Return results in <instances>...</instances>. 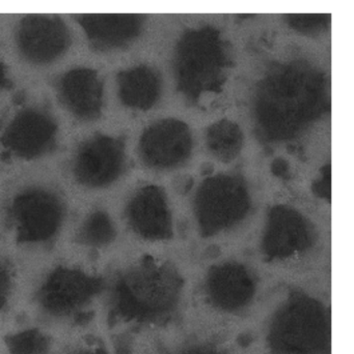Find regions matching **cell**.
Masks as SVG:
<instances>
[{
    "instance_id": "cell-1",
    "label": "cell",
    "mask_w": 354,
    "mask_h": 354,
    "mask_svg": "<svg viewBox=\"0 0 354 354\" xmlns=\"http://www.w3.org/2000/svg\"><path fill=\"white\" fill-rule=\"evenodd\" d=\"M17 41L23 55L35 64H47L62 55L70 37L62 19L56 16H28L20 22Z\"/></svg>"
},
{
    "instance_id": "cell-2",
    "label": "cell",
    "mask_w": 354,
    "mask_h": 354,
    "mask_svg": "<svg viewBox=\"0 0 354 354\" xmlns=\"http://www.w3.org/2000/svg\"><path fill=\"white\" fill-rule=\"evenodd\" d=\"M55 135V124L47 114L25 110L10 122L1 142L19 157L35 158L51 149Z\"/></svg>"
},
{
    "instance_id": "cell-3",
    "label": "cell",
    "mask_w": 354,
    "mask_h": 354,
    "mask_svg": "<svg viewBox=\"0 0 354 354\" xmlns=\"http://www.w3.org/2000/svg\"><path fill=\"white\" fill-rule=\"evenodd\" d=\"M14 214L20 236L24 239H44L57 229L62 209L57 200L45 192L23 194L15 202Z\"/></svg>"
},
{
    "instance_id": "cell-4",
    "label": "cell",
    "mask_w": 354,
    "mask_h": 354,
    "mask_svg": "<svg viewBox=\"0 0 354 354\" xmlns=\"http://www.w3.org/2000/svg\"><path fill=\"white\" fill-rule=\"evenodd\" d=\"M62 103L78 118L91 120L101 111L102 85L97 73L77 68L67 73L60 82Z\"/></svg>"
},
{
    "instance_id": "cell-5",
    "label": "cell",
    "mask_w": 354,
    "mask_h": 354,
    "mask_svg": "<svg viewBox=\"0 0 354 354\" xmlns=\"http://www.w3.org/2000/svg\"><path fill=\"white\" fill-rule=\"evenodd\" d=\"M120 163L118 145L107 137H94L79 149L75 162L76 176L85 185L108 183Z\"/></svg>"
},
{
    "instance_id": "cell-6",
    "label": "cell",
    "mask_w": 354,
    "mask_h": 354,
    "mask_svg": "<svg viewBox=\"0 0 354 354\" xmlns=\"http://www.w3.org/2000/svg\"><path fill=\"white\" fill-rule=\"evenodd\" d=\"M60 282L54 283L52 292H49V299H46L48 307L52 311L67 312L80 303V299L85 292L87 284L80 281L76 276H64Z\"/></svg>"
},
{
    "instance_id": "cell-7",
    "label": "cell",
    "mask_w": 354,
    "mask_h": 354,
    "mask_svg": "<svg viewBox=\"0 0 354 354\" xmlns=\"http://www.w3.org/2000/svg\"><path fill=\"white\" fill-rule=\"evenodd\" d=\"M12 354H47L48 342L37 330H28L8 340Z\"/></svg>"
},
{
    "instance_id": "cell-8",
    "label": "cell",
    "mask_w": 354,
    "mask_h": 354,
    "mask_svg": "<svg viewBox=\"0 0 354 354\" xmlns=\"http://www.w3.org/2000/svg\"><path fill=\"white\" fill-rule=\"evenodd\" d=\"M109 234V223L101 214H94L83 228V237L91 243L103 241Z\"/></svg>"
},
{
    "instance_id": "cell-9",
    "label": "cell",
    "mask_w": 354,
    "mask_h": 354,
    "mask_svg": "<svg viewBox=\"0 0 354 354\" xmlns=\"http://www.w3.org/2000/svg\"><path fill=\"white\" fill-rule=\"evenodd\" d=\"M6 83H8V80L6 78V73H4L3 66L0 64V88H3Z\"/></svg>"
},
{
    "instance_id": "cell-10",
    "label": "cell",
    "mask_w": 354,
    "mask_h": 354,
    "mask_svg": "<svg viewBox=\"0 0 354 354\" xmlns=\"http://www.w3.org/2000/svg\"><path fill=\"white\" fill-rule=\"evenodd\" d=\"M1 287H2V281H1V277H0V292H1Z\"/></svg>"
},
{
    "instance_id": "cell-11",
    "label": "cell",
    "mask_w": 354,
    "mask_h": 354,
    "mask_svg": "<svg viewBox=\"0 0 354 354\" xmlns=\"http://www.w3.org/2000/svg\"><path fill=\"white\" fill-rule=\"evenodd\" d=\"M85 354H103L102 353H85Z\"/></svg>"
}]
</instances>
